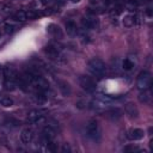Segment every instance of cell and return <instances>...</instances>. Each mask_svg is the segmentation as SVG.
I'll return each instance as SVG.
<instances>
[{
	"instance_id": "cell-1",
	"label": "cell",
	"mask_w": 153,
	"mask_h": 153,
	"mask_svg": "<svg viewBox=\"0 0 153 153\" xmlns=\"http://www.w3.org/2000/svg\"><path fill=\"white\" fill-rule=\"evenodd\" d=\"M18 85V73L12 67H5L4 69V88L6 91L16 90Z\"/></svg>"
},
{
	"instance_id": "cell-2",
	"label": "cell",
	"mask_w": 153,
	"mask_h": 153,
	"mask_svg": "<svg viewBox=\"0 0 153 153\" xmlns=\"http://www.w3.org/2000/svg\"><path fill=\"white\" fill-rule=\"evenodd\" d=\"M87 68H88V71L91 72V74L94 75V76H97V78L104 76V74H105V72H106L105 63H104L100 59H98V57L91 59V60L88 61V63H87Z\"/></svg>"
},
{
	"instance_id": "cell-3",
	"label": "cell",
	"mask_w": 153,
	"mask_h": 153,
	"mask_svg": "<svg viewBox=\"0 0 153 153\" xmlns=\"http://www.w3.org/2000/svg\"><path fill=\"white\" fill-rule=\"evenodd\" d=\"M86 135L88 139L97 141L100 137V129H99V124L96 120H90L86 124Z\"/></svg>"
},
{
	"instance_id": "cell-4",
	"label": "cell",
	"mask_w": 153,
	"mask_h": 153,
	"mask_svg": "<svg viewBox=\"0 0 153 153\" xmlns=\"http://www.w3.org/2000/svg\"><path fill=\"white\" fill-rule=\"evenodd\" d=\"M136 86L140 91H146L151 86V74L147 71H141L136 79Z\"/></svg>"
},
{
	"instance_id": "cell-5",
	"label": "cell",
	"mask_w": 153,
	"mask_h": 153,
	"mask_svg": "<svg viewBox=\"0 0 153 153\" xmlns=\"http://www.w3.org/2000/svg\"><path fill=\"white\" fill-rule=\"evenodd\" d=\"M79 85L86 92H94L96 87H97L96 81L91 76H87V75H80L79 76Z\"/></svg>"
},
{
	"instance_id": "cell-6",
	"label": "cell",
	"mask_w": 153,
	"mask_h": 153,
	"mask_svg": "<svg viewBox=\"0 0 153 153\" xmlns=\"http://www.w3.org/2000/svg\"><path fill=\"white\" fill-rule=\"evenodd\" d=\"M44 115H45V111L44 110H42V109H35V110H31L27 114L26 121L29 123H38V122H41L44 118Z\"/></svg>"
},
{
	"instance_id": "cell-7",
	"label": "cell",
	"mask_w": 153,
	"mask_h": 153,
	"mask_svg": "<svg viewBox=\"0 0 153 153\" xmlns=\"http://www.w3.org/2000/svg\"><path fill=\"white\" fill-rule=\"evenodd\" d=\"M81 24H82L84 29H86V30H93V29H96L98 26L99 22L97 19V17H91L90 16V17H84L81 19Z\"/></svg>"
},
{
	"instance_id": "cell-8",
	"label": "cell",
	"mask_w": 153,
	"mask_h": 153,
	"mask_svg": "<svg viewBox=\"0 0 153 153\" xmlns=\"http://www.w3.org/2000/svg\"><path fill=\"white\" fill-rule=\"evenodd\" d=\"M43 51L51 60H57L60 57V49L57 47H55V45H47L43 49Z\"/></svg>"
},
{
	"instance_id": "cell-9",
	"label": "cell",
	"mask_w": 153,
	"mask_h": 153,
	"mask_svg": "<svg viewBox=\"0 0 153 153\" xmlns=\"http://www.w3.org/2000/svg\"><path fill=\"white\" fill-rule=\"evenodd\" d=\"M20 140L23 143L27 145L30 143L32 140H33V130L31 128H25L22 130V134H20Z\"/></svg>"
},
{
	"instance_id": "cell-10",
	"label": "cell",
	"mask_w": 153,
	"mask_h": 153,
	"mask_svg": "<svg viewBox=\"0 0 153 153\" xmlns=\"http://www.w3.org/2000/svg\"><path fill=\"white\" fill-rule=\"evenodd\" d=\"M47 30H48V32H49L51 36H54L55 38H62V36H63L62 30H61L60 26L56 25V24H49L48 27H47Z\"/></svg>"
},
{
	"instance_id": "cell-11",
	"label": "cell",
	"mask_w": 153,
	"mask_h": 153,
	"mask_svg": "<svg viewBox=\"0 0 153 153\" xmlns=\"http://www.w3.org/2000/svg\"><path fill=\"white\" fill-rule=\"evenodd\" d=\"M143 135H145V133H143L142 129L134 128V129H130V130L128 131V135H127V136H128V139L136 141V140H141V139L143 137Z\"/></svg>"
},
{
	"instance_id": "cell-12",
	"label": "cell",
	"mask_w": 153,
	"mask_h": 153,
	"mask_svg": "<svg viewBox=\"0 0 153 153\" xmlns=\"http://www.w3.org/2000/svg\"><path fill=\"white\" fill-rule=\"evenodd\" d=\"M65 26H66V31H67V33H68L69 36L76 35V32H78V26H76V23H75V22L68 20V22H66Z\"/></svg>"
},
{
	"instance_id": "cell-13",
	"label": "cell",
	"mask_w": 153,
	"mask_h": 153,
	"mask_svg": "<svg viewBox=\"0 0 153 153\" xmlns=\"http://www.w3.org/2000/svg\"><path fill=\"white\" fill-rule=\"evenodd\" d=\"M105 116H106L108 118H110V120H118V118H121V116H122V111H121L120 109H117V108H115V109H109V110L105 111Z\"/></svg>"
},
{
	"instance_id": "cell-14",
	"label": "cell",
	"mask_w": 153,
	"mask_h": 153,
	"mask_svg": "<svg viewBox=\"0 0 153 153\" xmlns=\"http://www.w3.org/2000/svg\"><path fill=\"white\" fill-rule=\"evenodd\" d=\"M124 111H126V114L129 116V117H137V115H139V111H137V109H136V106H134L133 104H127L126 106H124Z\"/></svg>"
},
{
	"instance_id": "cell-15",
	"label": "cell",
	"mask_w": 153,
	"mask_h": 153,
	"mask_svg": "<svg viewBox=\"0 0 153 153\" xmlns=\"http://www.w3.org/2000/svg\"><path fill=\"white\" fill-rule=\"evenodd\" d=\"M57 84H59V88H60V91L62 92L63 96H69L71 94V87H69V84L68 82L59 80Z\"/></svg>"
},
{
	"instance_id": "cell-16",
	"label": "cell",
	"mask_w": 153,
	"mask_h": 153,
	"mask_svg": "<svg viewBox=\"0 0 153 153\" xmlns=\"http://www.w3.org/2000/svg\"><path fill=\"white\" fill-rule=\"evenodd\" d=\"M13 19L19 20V22H25V20H27V18H26V12H25V11H18L17 13L13 14Z\"/></svg>"
},
{
	"instance_id": "cell-17",
	"label": "cell",
	"mask_w": 153,
	"mask_h": 153,
	"mask_svg": "<svg viewBox=\"0 0 153 153\" xmlns=\"http://www.w3.org/2000/svg\"><path fill=\"white\" fill-rule=\"evenodd\" d=\"M122 68L124 71H131L134 68V62L129 59H124L123 62H122Z\"/></svg>"
},
{
	"instance_id": "cell-18",
	"label": "cell",
	"mask_w": 153,
	"mask_h": 153,
	"mask_svg": "<svg viewBox=\"0 0 153 153\" xmlns=\"http://www.w3.org/2000/svg\"><path fill=\"white\" fill-rule=\"evenodd\" d=\"M0 104L5 108H10L13 105V99L10 98V97H1L0 98Z\"/></svg>"
},
{
	"instance_id": "cell-19",
	"label": "cell",
	"mask_w": 153,
	"mask_h": 153,
	"mask_svg": "<svg viewBox=\"0 0 153 153\" xmlns=\"http://www.w3.org/2000/svg\"><path fill=\"white\" fill-rule=\"evenodd\" d=\"M134 23H135V17H134V16H126L124 19H123V24H124L126 26H128V27L133 26Z\"/></svg>"
},
{
	"instance_id": "cell-20",
	"label": "cell",
	"mask_w": 153,
	"mask_h": 153,
	"mask_svg": "<svg viewBox=\"0 0 153 153\" xmlns=\"http://www.w3.org/2000/svg\"><path fill=\"white\" fill-rule=\"evenodd\" d=\"M122 13V5L121 4H116V6L111 10V14L112 16H118Z\"/></svg>"
},
{
	"instance_id": "cell-21",
	"label": "cell",
	"mask_w": 153,
	"mask_h": 153,
	"mask_svg": "<svg viewBox=\"0 0 153 153\" xmlns=\"http://www.w3.org/2000/svg\"><path fill=\"white\" fill-rule=\"evenodd\" d=\"M14 29H16V26L13 24H10V23H5L4 24V30H5L6 33H12L14 31Z\"/></svg>"
},
{
	"instance_id": "cell-22",
	"label": "cell",
	"mask_w": 153,
	"mask_h": 153,
	"mask_svg": "<svg viewBox=\"0 0 153 153\" xmlns=\"http://www.w3.org/2000/svg\"><path fill=\"white\" fill-rule=\"evenodd\" d=\"M25 12H26V18L27 19H35L36 17L39 16V13L36 12V11H25Z\"/></svg>"
},
{
	"instance_id": "cell-23",
	"label": "cell",
	"mask_w": 153,
	"mask_h": 153,
	"mask_svg": "<svg viewBox=\"0 0 153 153\" xmlns=\"http://www.w3.org/2000/svg\"><path fill=\"white\" fill-rule=\"evenodd\" d=\"M139 99H140V102H142V103H149V96H148L145 91H143V93L140 94Z\"/></svg>"
},
{
	"instance_id": "cell-24",
	"label": "cell",
	"mask_w": 153,
	"mask_h": 153,
	"mask_svg": "<svg viewBox=\"0 0 153 153\" xmlns=\"http://www.w3.org/2000/svg\"><path fill=\"white\" fill-rule=\"evenodd\" d=\"M123 151L124 152H136V151H139V148L136 146H134V145H128V146H126L123 148Z\"/></svg>"
},
{
	"instance_id": "cell-25",
	"label": "cell",
	"mask_w": 153,
	"mask_h": 153,
	"mask_svg": "<svg viewBox=\"0 0 153 153\" xmlns=\"http://www.w3.org/2000/svg\"><path fill=\"white\" fill-rule=\"evenodd\" d=\"M72 149H71V146L68 145V143H65L63 146H62V149H61V152L62 153H69Z\"/></svg>"
},
{
	"instance_id": "cell-26",
	"label": "cell",
	"mask_w": 153,
	"mask_h": 153,
	"mask_svg": "<svg viewBox=\"0 0 153 153\" xmlns=\"http://www.w3.org/2000/svg\"><path fill=\"white\" fill-rule=\"evenodd\" d=\"M41 1V4H43V5H49L53 0H39Z\"/></svg>"
},
{
	"instance_id": "cell-27",
	"label": "cell",
	"mask_w": 153,
	"mask_h": 153,
	"mask_svg": "<svg viewBox=\"0 0 153 153\" xmlns=\"http://www.w3.org/2000/svg\"><path fill=\"white\" fill-rule=\"evenodd\" d=\"M114 2V0H104V4L108 6V5H111Z\"/></svg>"
},
{
	"instance_id": "cell-28",
	"label": "cell",
	"mask_w": 153,
	"mask_h": 153,
	"mask_svg": "<svg viewBox=\"0 0 153 153\" xmlns=\"http://www.w3.org/2000/svg\"><path fill=\"white\" fill-rule=\"evenodd\" d=\"M126 1H127V0H116L117 4H122V2H126Z\"/></svg>"
},
{
	"instance_id": "cell-29",
	"label": "cell",
	"mask_w": 153,
	"mask_h": 153,
	"mask_svg": "<svg viewBox=\"0 0 153 153\" xmlns=\"http://www.w3.org/2000/svg\"><path fill=\"white\" fill-rule=\"evenodd\" d=\"M71 1H72V2H74V4H76V2H79L80 0H71Z\"/></svg>"
},
{
	"instance_id": "cell-30",
	"label": "cell",
	"mask_w": 153,
	"mask_h": 153,
	"mask_svg": "<svg viewBox=\"0 0 153 153\" xmlns=\"http://www.w3.org/2000/svg\"><path fill=\"white\" fill-rule=\"evenodd\" d=\"M141 1H143V2H149L151 0H141Z\"/></svg>"
}]
</instances>
